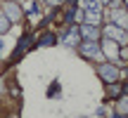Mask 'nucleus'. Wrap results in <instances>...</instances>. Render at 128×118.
<instances>
[{
	"mask_svg": "<svg viewBox=\"0 0 128 118\" xmlns=\"http://www.w3.org/2000/svg\"><path fill=\"white\" fill-rule=\"evenodd\" d=\"M76 40H78V31H69L64 38V43H69V45H76Z\"/></svg>",
	"mask_w": 128,
	"mask_h": 118,
	"instance_id": "1a4fd4ad",
	"label": "nucleus"
},
{
	"mask_svg": "<svg viewBox=\"0 0 128 118\" xmlns=\"http://www.w3.org/2000/svg\"><path fill=\"white\" fill-rule=\"evenodd\" d=\"M48 2H57V0H48Z\"/></svg>",
	"mask_w": 128,
	"mask_h": 118,
	"instance_id": "ddd939ff",
	"label": "nucleus"
},
{
	"mask_svg": "<svg viewBox=\"0 0 128 118\" xmlns=\"http://www.w3.org/2000/svg\"><path fill=\"white\" fill-rule=\"evenodd\" d=\"M10 28V19L5 17V14H0V33H5Z\"/></svg>",
	"mask_w": 128,
	"mask_h": 118,
	"instance_id": "9d476101",
	"label": "nucleus"
},
{
	"mask_svg": "<svg viewBox=\"0 0 128 118\" xmlns=\"http://www.w3.org/2000/svg\"><path fill=\"white\" fill-rule=\"evenodd\" d=\"M86 24H90V26H95V24H100V12L97 9H86Z\"/></svg>",
	"mask_w": 128,
	"mask_h": 118,
	"instance_id": "39448f33",
	"label": "nucleus"
},
{
	"mask_svg": "<svg viewBox=\"0 0 128 118\" xmlns=\"http://www.w3.org/2000/svg\"><path fill=\"white\" fill-rule=\"evenodd\" d=\"M126 5H128V0H126Z\"/></svg>",
	"mask_w": 128,
	"mask_h": 118,
	"instance_id": "2eb2a0df",
	"label": "nucleus"
},
{
	"mask_svg": "<svg viewBox=\"0 0 128 118\" xmlns=\"http://www.w3.org/2000/svg\"><path fill=\"white\" fill-rule=\"evenodd\" d=\"M81 36L86 38V40H97V28H95V26H88V24H86V26L81 28Z\"/></svg>",
	"mask_w": 128,
	"mask_h": 118,
	"instance_id": "423d86ee",
	"label": "nucleus"
},
{
	"mask_svg": "<svg viewBox=\"0 0 128 118\" xmlns=\"http://www.w3.org/2000/svg\"><path fill=\"white\" fill-rule=\"evenodd\" d=\"M83 7L86 9H97V12H100V0H83Z\"/></svg>",
	"mask_w": 128,
	"mask_h": 118,
	"instance_id": "6e6552de",
	"label": "nucleus"
},
{
	"mask_svg": "<svg viewBox=\"0 0 128 118\" xmlns=\"http://www.w3.org/2000/svg\"><path fill=\"white\" fill-rule=\"evenodd\" d=\"M52 43H55V38H52V36H45L40 40V45H52Z\"/></svg>",
	"mask_w": 128,
	"mask_h": 118,
	"instance_id": "9b49d317",
	"label": "nucleus"
},
{
	"mask_svg": "<svg viewBox=\"0 0 128 118\" xmlns=\"http://www.w3.org/2000/svg\"><path fill=\"white\" fill-rule=\"evenodd\" d=\"M114 21H116V26H119V28L128 26V14L126 12H114Z\"/></svg>",
	"mask_w": 128,
	"mask_h": 118,
	"instance_id": "0eeeda50",
	"label": "nucleus"
},
{
	"mask_svg": "<svg viewBox=\"0 0 128 118\" xmlns=\"http://www.w3.org/2000/svg\"><path fill=\"white\" fill-rule=\"evenodd\" d=\"M19 14H22V9H19L14 2H7V5H5V17H10L14 21V19H19Z\"/></svg>",
	"mask_w": 128,
	"mask_h": 118,
	"instance_id": "20e7f679",
	"label": "nucleus"
},
{
	"mask_svg": "<svg viewBox=\"0 0 128 118\" xmlns=\"http://www.w3.org/2000/svg\"><path fill=\"white\" fill-rule=\"evenodd\" d=\"M24 9H28V12H33V9H36V2H33V0H28V2L24 5Z\"/></svg>",
	"mask_w": 128,
	"mask_h": 118,
	"instance_id": "f8f14e48",
	"label": "nucleus"
},
{
	"mask_svg": "<svg viewBox=\"0 0 128 118\" xmlns=\"http://www.w3.org/2000/svg\"><path fill=\"white\" fill-rule=\"evenodd\" d=\"M100 76L104 78L107 83H114L116 78H119V68H114V66H100Z\"/></svg>",
	"mask_w": 128,
	"mask_h": 118,
	"instance_id": "f03ea898",
	"label": "nucleus"
},
{
	"mask_svg": "<svg viewBox=\"0 0 128 118\" xmlns=\"http://www.w3.org/2000/svg\"><path fill=\"white\" fill-rule=\"evenodd\" d=\"M81 52L86 57H92V59H100V47H97V43L95 40H86L81 45Z\"/></svg>",
	"mask_w": 128,
	"mask_h": 118,
	"instance_id": "f257e3e1",
	"label": "nucleus"
},
{
	"mask_svg": "<svg viewBox=\"0 0 128 118\" xmlns=\"http://www.w3.org/2000/svg\"><path fill=\"white\" fill-rule=\"evenodd\" d=\"M104 2H112V0H104Z\"/></svg>",
	"mask_w": 128,
	"mask_h": 118,
	"instance_id": "4468645a",
	"label": "nucleus"
},
{
	"mask_svg": "<svg viewBox=\"0 0 128 118\" xmlns=\"http://www.w3.org/2000/svg\"><path fill=\"white\" fill-rule=\"evenodd\" d=\"M104 38H109V40H114V43H119L121 38H124V31H121L119 26H112V24H109V26L104 28Z\"/></svg>",
	"mask_w": 128,
	"mask_h": 118,
	"instance_id": "7ed1b4c3",
	"label": "nucleus"
}]
</instances>
